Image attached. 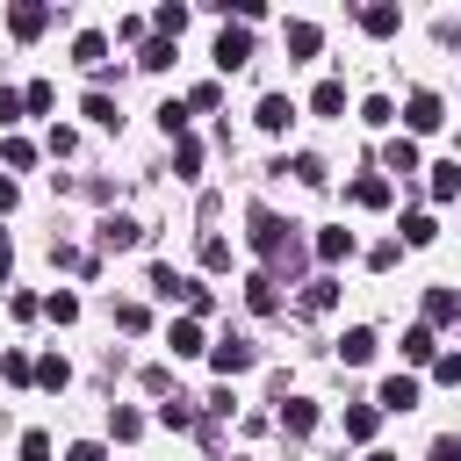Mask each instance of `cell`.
Masks as SVG:
<instances>
[{
	"mask_svg": "<svg viewBox=\"0 0 461 461\" xmlns=\"http://www.w3.org/2000/svg\"><path fill=\"white\" fill-rule=\"evenodd\" d=\"M43 317H50V324H72V317H79V295H72V288L43 295Z\"/></svg>",
	"mask_w": 461,
	"mask_h": 461,
	"instance_id": "obj_27",
	"label": "cell"
},
{
	"mask_svg": "<svg viewBox=\"0 0 461 461\" xmlns=\"http://www.w3.org/2000/svg\"><path fill=\"white\" fill-rule=\"evenodd\" d=\"M310 425H317V403H310V396H288V403H281V432H295V439H303Z\"/></svg>",
	"mask_w": 461,
	"mask_h": 461,
	"instance_id": "obj_14",
	"label": "cell"
},
{
	"mask_svg": "<svg viewBox=\"0 0 461 461\" xmlns=\"http://www.w3.org/2000/svg\"><path fill=\"white\" fill-rule=\"evenodd\" d=\"M7 29L29 43V36H43V29H50V7H43V0H22V7H7Z\"/></svg>",
	"mask_w": 461,
	"mask_h": 461,
	"instance_id": "obj_6",
	"label": "cell"
},
{
	"mask_svg": "<svg viewBox=\"0 0 461 461\" xmlns=\"http://www.w3.org/2000/svg\"><path fill=\"white\" fill-rule=\"evenodd\" d=\"M375 346H382V339H375L367 324H353V331L339 339V360H346V367H367V360H375Z\"/></svg>",
	"mask_w": 461,
	"mask_h": 461,
	"instance_id": "obj_8",
	"label": "cell"
},
{
	"mask_svg": "<svg viewBox=\"0 0 461 461\" xmlns=\"http://www.w3.org/2000/svg\"><path fill=\"white\" fill-rule=\"evenodd\" d=\"M375 411H418V375H389L375 389Z\"/></svg>",
	"mask_w": 461,
	"mask_h": 461,
	"instance_id": "obj_5",
	"label": "cell"
},
{
	"mask_svg": "<svg viewBox=\"0 0 461 461\" xmlns=\"http://www.w3.org/2000/svg\"><path fill=\"white\" fill-rule=\"evenodd\" d=\"M0 158H7V166H14V173H22V166H29V158H36V144H22V137H7V144H0Z\"/></svg>",
	"mask_w": 461,
	"mask_h": 461,
	"instance_id": "obj_38",
	"label": "cell"
},
{
	"mask_svg": "<svg viewBox=\"0 0 461 461\" xmlns=\"http://www.w3.org/2000/svg\"><path fill=\"white\" fill-rule=\"evenodd\" d=\"M202 267H230V245L223 238H202Z\"/></svg>",
	"mask_w": 461,
	"mask_h": 461,
	"instance_id": "obj_44",
	"label": "cell"
},
{
	"mask_svg": "<svg viewBox=\"0 0 461 461\" xmlns=\"http://www.w3.org/2000/svg\"><path fill=\"white\" fill-rule=\"evenodd\" d=\"M432 382H447V389H454V382H461V353H439V360H432Z\"/></svg>",
	"mask_w": 461,
	"mask_h": 461,
	"instance_id": "obj_41",
	"label": "cell"
},
{
	"mask_svg": "<svg viewBox=\"0 0 461 461\" xmlns=\"http://www.w3.org/2000/svg\"><path fill=\"white\" fill-rule=\"evenodd\" d=\"M14 115H22V94H7V86H0V122H14Z\"/></svg>",
	"mask_w": 461,
	"mask_h": 461,
	"instance_id": "obj_46",
	"label": "cell"
},
{
	"mask_svg": "<svg viewBox=\"0 0 461 461\" xmlns=\"http://www.w3.org/2000/svg\"><path fill=\"white\" fill-rule=\"evenodd\" d=\"M425 461H461V439H454V432H439V439L425 447Z\"/></svg>",
	"mask_w": 461,
	"mask_h": 461,
	"instance_id": "obj_43",
	"label": "cell"
},
{
	"mask_svg": "<svg viewBox=\"0 0 461 461\" xmlns=\"http://www.w3.org/2000/svg\"><path fill=\"white\" fill-rule=\"evenodd\" d=\"M353 202H360V209H389V180L360 173V180H353Z\"/></svg>",
	"mask_w": 461,
	"mask_h": 461,
	"instance_id": "obj_19",
	"label": "cell"
},
{
	"mask_svg": "<svg viewBox=\"0 0 461 461\" xmlns=\"http://www.w3.org/2000/svg\"><path fill=\"white\" fill-rule=\"evenodd\" d=\"M166 346H173L180 360H187V353H209V346H202V317H173V331H166Z\"/></svg>",
	"mask_w": 461,
	"mask_h": 461,
	"instance_id": "obj_10",
	"label": "cell"
},
{
	"mask_svg": "<svg viewBox=\"0 0 461 461\" xmlns=\"http://www.w3.org/2000/svg\"><path fill=\"white\" fill-rule=\"evenodd\" d=\"M0 382H36V360L29 353H0Z\"/></svg>",
	"mask_w": 461,
	"mask_h": 461,
	"instance_id": "obj_30",
	"label": "cell"
},
{
	"mask_svg": "<svg viewBox=\"0 0 461 461\" xmlns=\"http://www.w3.org/2000/svg\"><path fill=\"white\" fill-rule=\"evenodd\" d=\"M22 108H29V115H50V79H29V86H22Z\"/></svg>",
	"mask_w": 461,
	"mask_h": 461,
	"instance_id": "obj_32",
	"label": "cell"
},
{
	"mask_svg": "<svg viewBox=\"0 0 461 461\" xmlns=\"http://www.w3.org/2000/svg\"><path fill=\"white\" fill-rule=\"evenodd\" d=\"M461 194V158L454 166H432V202H454Z\"/></svg>",
	"mask_w": 461,
	"mask_h": 461,
	"instance_id": "obj_24",
	"label": "cell"
},
{
	"mask_svg": "<svg viewBox=\"0 0 461 461\" xmlns=\"http://www.w3.org/2000/svg\"><path fill=\"white\" fill-rule=\"evenodd\" d=\"M382 166H389V173H418V144H411V137H396V144L382 151Z\"/></svg>",
	"mask_w": 461,
	"mask_h": 461,
	"instance_id": "obj_23",
	"label": "cell"
},
{
	"mask_svg": "<svg viewBox=\"0 0 461 461\" xmlns=\"http://www.w3.org/2000/svg\"><path fill=\"white\" fill-rule=\"evenodd\" d=\"M137 238H144V230H137L130 216H108V223H101V245H108V252H130Z\"/></svg>",
	"mask_w": 461,
	"mask_h": 461,
	"instance_id": "obj_15",
	"label": "cell"
},
{
	"mask_svg": "<svg viewBox=\"0 0 461 461\" xmlns=\"http://www.w3.org/2000/svg\"><path fill=\"white\" fill-rule=\"evenodd\" d=\"M425 324H461V295L454 288H425Z\"/></svg>",
	"mask_w": 461,
	"mask_h": 461,
	"instance_id": "obj_11",
	"label": "cell"
},
{
	"mask_svg": "<svg viewBox=\"0 0 461 461\" xmlns=\"http://www.w3.org/2000/svg\"><path fill=\"white\" fill-rule=\"evenodd\" d=\"M403 360H418V367H425V360H439V346H432V324H411V331H403Z\"/></svg>",
	"mask_w": 461,
	"mask_h": 461,
	"instance_id": "obj_17",
	"label": "cell"
},
{
	"mask_svg": "<svg viewBox=\"0 0 461 461\" xmlns=\"http://www.w3.org/2000/svg\"><path fill=\"white\" fill-rule=\"evenodd\" d=\"M245 303H252L259 317H274V310H281V288H274V274H245Z\"/></svg>",
	"mask_w": 461,
	"mask_h": 461,
	"instance_id": "obj_9",
	"label": "cell"
},
{
	"mask_svg": "<svg viewBox=\"0 0 461 461\" xmlns=\"http://www.w3.org/2000/svg\"><path fill=\"white\" fill-rule=\"evenodd\" d=\"M72 58H79L86 72H101V65H108V36H101V29H79V43H72Z\"/></svg>",
	"mask_w": 461,
	"mask_h": 461,
	"instance_id": "obj_13",
	"label": "cell"
},
{
	"mask_svg": "<svg viewBox=\"0 0 461 461\" xmlns=\"http://www.w3.org/2000/svg\"><path fill=\"white\" fill-rule=\"evenodd\" d=\"M331 303H339V281H331V274H317V281L303 288V310H331Z\"/></svg>",
	"mask_w": 461,
	"mask_h": 461,
	"instance_id": "obj_26",
	"label": "cell"
},
{
	"mask_svg": "<svg viewBox=\"0 0 461 461\" xmlns=\"http://www.w3.org/2000/svg\"><path fill=\"white\" fill-rule=\"evenodd\" d=\"M281 173H295V180H310V187H317V180H324V158H310V151H303V158H295V166H281Z\"/></svg>",
	"mask_w": 461,
	"mask_h": 461,
	"instance_id": "obj_40",
	"label": "cell"
},
{
	"mask_svg": "<svg viewBox=\"0 0 461 461\" xmlns=\"http://www.w3.org/2000/svg\"><path fill=\"white\" fill-rule=\"evenodd\" d=\"M108 425H115V439H137V432H144V418H137V411H122V403L108 411Z\"/></svg>",
	"mask_w": 461,
	"mask_h": 461,
	"instance_id": "obj_36",
	"label": "cell"
},
{
	"mask_svg": "<svg viewBox=\"0 0 461 461\" xmlns=\"http://www.w3.org/2000/svg\"><path fill=\"white\" fill-rule=\"evenodd\" d=\"M65 382H72V367H65L58 353H43V360H36V389H65Z\"/></svg>",
	"mask_w": 461,
	"mask_h": 461,
	"instance_id": "obj_28",
	"label": "cell"
},
{
	"mask_svg": "<svg viewBox=\"0 0 461 461\" xmlns=\"http://www.w3.org/2000/svg\"><path fill=\"white\" fill-rule=\"evenodd\" d=\"M14 202H22V187H14V180H0V216H7Z\"/></svg>",
	"mask_w": 461,
	"mask_h": 461,
	"instance_id": "obj_47",
	"label": "cell"
},
{
	"mask_svg": "<svg viewBox=\"0 0 461 461\" xmlns=\"http://www.w3.org/2000/svg\"><path fill=\"white\" fill-rule=\"evenodd\" d=\"M317 259H324V267L353 259V230H317Z\"/></svg>",
	"mask_w": 461,
	"mask_h": 461,
	"instance_id": "obj_16",
	"label": "cell"
},
{
	"mask_svg": "<svg viewBox=\"0 0 461 461\" xmlns=\"http://www.w3.org/2000/svg\"><path fill=\"white\" fill-rule=\"evenodd\" d=\"M7 267H14V245H7V238H0V281H7Z\"/></svg>",
	"mask_w": 461,
	"mask_h": 461,
	"instance_id": "obj_48",
	"label": "cell"
},
{
	"mask_svg": "<svg viewBox=\"0 0 461 461\" xmlns=\"http://www.w3.org/2000/svg\"><path fill=\"white\" fill-rule=\"evenodd\" d=\"M79 115H86V122H101V130H115V101H108V94H86V108H79Z\"/></svg>",
	"mask_w": 461,
	"mask_h": 461,
	"instance_id": "obj_33",
	"label": "cell"
},
{
	"mask_svg": "<svg viewBox=\"0 0 461 461\" xmlns=\"http://www.w3.org/2000/svg\"><path fill=\"white\" fill-rule=\"evenodd\" d=\"M137 65H144V72H166V65H173V36H151V43L137 50Z\"/></svg>",
	"mask_w": 461,
	"mask_h": 461,
	"instance_id": "obj_22",
	"label": "cell"
},
{
	"mask_svg": "<svg viewBox=\"0 0 461 461\" xmlns=\"http://www.w3.org/2000/svg\"><path fill=\"white\" fill-rule=\"evenodd\" d=\"M158 130H166V137H180V130H187V108H180V101H166V108H158Z\"/></svg>",
	"mask_w": 461,
	"mask_h": 461,
	"instance_id": "obj_37",
	"label": "cell"
},
{
	"mask_svg": "<svg viewBox=\"0 0 461 461\" xmlns=\"http://www.w3.org/2000/svg\"><path fill=\"white\" fill-rule=\"evenodd\" d=\"M403 122H411V130H439V122H447L439 94H411V101H403Z\"/></svg>",
	"mask_w": 461,
	"mask_h": 461,
	"instance_id": "obj_7",
	"label": "cell"
},
{
	"mask_svg": "<svg viewBox=\"0 0 461 461\" xmlns=\"http://www.w3.org/2000/svg\"><path fill=\"white\" fill-rule=\"evenodd\" d=\"M317 43H324L317 22H288V50H295V58H317Z\"/></svg>",
	"mask_w": 461,
	"mask_h": 461,
	"instance_id": "obj_21",
	"label": "cell"
},
{
	"mask_svg": "<svg viewBox=\"0 0 461 461\" xmlns=\"http://www.w3.org/2000/svg\"><path fill=\"white\" fill-rule=\"evenodd\" d=\"M65 461H108V447L101 439H79V447H65Z\"/></svg>",
	"mask_w": 461,
	"mask_h": 461,
	"instance_id": "obj_45",
	"label": "cell"
},
{
	"mask_svg": "<svg viewBox=\"0 0 461 461\" xmlns=\"http://www.w3.org/2000/svg\"><path fill=\"white\" fill-rule=\"evenodd\" d=\"M367 461H396V454H382V447H375V454H367Z\"/></svg>",
	"mask_w": 461,
	"mask_h": 461,
	"instance_id": "obj_49",
	"label": "cell"
},
{
	"mask_svg": "<svg viewBox=\"0 0 461 461\" xmlns=\"http://www.w3.org/2000/svg\"><path fill=\"white\" fill-rule=\"evenodd\" d=\"M375 425H382L375 403H353V411H346V439H375Z\"/></svg>",
	"mask_w": 461,
	"mask_h": 461,
	"instance_id": "obj_20",
	"label": "cell"
},
{
	"mask_svg": "<svg viewBox=\"0 0 461 461\" xmlns=\"http://www.w3.org/2000/svg\"><path fill=\"white\" fill-rule=\"evenodd\" d=\"M252 360H259L252 339H216V346H209V367H216V375H245Z\"/></svg>",
	"mask_w": 461,
	"mask_h": 461,
	"instance_id": "obj_2",
	"label": "cell"
},
{
	"mask_svg": "<svg viewBox=\"0 0 461 461\" xmlns=\"http://www.w3.org/2000/svg\"><path fill=\"white\" fill-rule=\"evenodd\" d=\"M360 122H375V130L396 122V101H389V94H367V101H360Z\"/></svg>",
	"mask_w": 461,
	"mask_h": 461,
	"instance_id": "obj_29",
	"label": "cell"
},
{
	"mask_svg": "<svg viewBox=\"0 0 461 461\" xmlns=\"http://www.w3.org/2000/svg\"><path fill=\"white\" fill-rule=\"evenodd\" d=\"M245 238H252L259 259H281V252H288V223H281L274 209H252V230H245Z\"/></svg>",
	"mask_w": 461,
	"mask_h": 461,
	"instance_id": "obj_1",
	"label": "cell"
},
{
	"mask_svg": "<svg viewBox=\"0 0 461 461\" xmlns=\"http://www.w3.org/2000/svg\"><path fill=\"white\" fill-rule=\"evenodd\" d=\"M158 425H166V432H187V425H194V411H187V396H173V403H158Z\"/></svg>",
	"mask_w": 461,
	"mask_h": 461,
	"instance_id": "obj_31",
	"label": "cell"
},
{
	"mask_svg": "<svg viewBox=\"0 0 461 461\" xmlns=\"http://www.w3.org/2000/svg\"><path fill=\"white\" fill-rule=\"evenodd\" d=\"M173 166H180V173L194 180V166H202V144H194V137H180V151H173Z\"/></svg>",
	"mask_w": 461,
	"mask_h": 461,
	"instance_id": "obj_39",
	"label": "cell"
},
{
	"mask_svg": "<svg viewBox=\"0 0 461 461\" xmlns=\"http://www.w3.org/2000/svg\"><path fill=\"white\" fill-rule=\"evenodd\" d=\"M432 238H439L432 216H403V245H432Z\"/></svg>",
	"mask_w": 461,
	"mask_h": 461,
	"instance_id": "obj_34",
	"label": "cell"
},
{
	"mask_svg": "<svg viewBox=\"0 0 461 461\" xmlns=\"http://www.w3.org/2000/svg\"><path fill=\"white\" fill-rule=\"evenodd\" d=\"M216 65H223V72H238V65H252V29H245V22L216 36Z\"/></svg>",
	"mask_w": 461,
	"mask_h": 461,
	"instance_id": "obj_3",
	"label": "cell"
},
{
	"mask_svg": "<svg viewBox=\"0 0 461 461\" xmlns=\"http://www.w3.org/2000/svg\"><path fill=\"white\" fill-rule=\"evenodd\" d=\"M22 461H50V432H22Z\"/></svg>",
	"mask_w": 461,
	"mask_h": 461,
	"instance_id": "obj_42",
	"label": "cell"
},
{
	"mask_svg": "<svg viewBox=\"0 0 461 461\" xmlns=\"http://www.w3.org/2000/svg\"><path fill=\"white\" fill-rule=\"evenodd\" d=\"M310 115H346V86H339V79H324V86L310 94Z\"/></svg>",
	"mask_w": 461,
	"mask_h": 461,
	"instance_id": "obj_18",
	"label": "cell"
},
{
	"mask_svg": "<svg viewBox=\"0 0 461 461\" xmlns=\"http://www.w3.org/2000/svg\"><path fill=\"white\" fill-rule=\"evenodd\" d=\"M252 122H259L267 137H281V130L295 122V101H288V94H259V108H252Z\"/></svg>",
	"mask_w": 461,
	"mask_h": 461,
	"instance_id": "obj_4",
	"label": "cell"
},
{
	"mask_svg": "<svg viewBox=\"0 0 461 461\" xmlns=\"http://www.w3.org/2000/svg\"><path fill=\"white\" fill-rule=\"evenodd\" d=\"M396 22H403V7H389V0L360 7V29H367V36H396Z\"/></svg>",
	"mask_w": 461,
	"mask_h": 461,
	"instance_id": "obj_12",
	"label": "cell"
},
{
	"mask_svg": "<svg viewBox=\"0 0 461 461\" xmlns=\"http://www.w3.org/2000/svg\"><path fill=\"white\" fill-rule=\"evenodd\" d=\"M151 22H158V29H166V36H180V29H187V7H180V0H166V7H158V14H151Z\"/></svg>",
	"mask_w": 461,
	"mask_h": 461,
	"instance_id": "obj_35",
	"label": "cell"
},
{
	"mask_svg": "<svg viewBox=\"0 0 461 461\" xmlns=\"http://www.w3.org/2000/svg\"><path fill=\"white\" fill-rule=\"evenodd\" d=\"M151 295H166V303H187V281H180L173 267H151Z\"/></svg>",
	"mask_w": 461,
	"mask_h": 461,
	"instance_id": "obj_25",
	"label": "cell"
}]
</instances>
